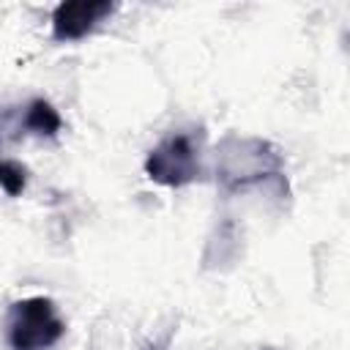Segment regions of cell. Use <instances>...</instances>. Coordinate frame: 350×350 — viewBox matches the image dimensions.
<instances>
[{
    "label": "cell",
    "mask_w": 350,
    "mask_h": 350,
    "mask_svg": "<svg viewBox=\"0 0 350 350\" xmlns=\"http://www.w3.org/2000/svg\"><path fill=\"white\" fill-rule=\"evenodd\" d=\"M145 175L153 183L180 189L202 175V129H178L167 134L145 159Z\"/></svg>",
    "instance_id": "cell-1"
},
{
    "label": "cell",
    "mask_w": 350,
    "mask_h": 350,
    "mask_svg": "<svg viewBox=\"0 0 350 350\" xmlns=\"http://www.w3.org/2000/svg\"><path fill=\"white\" fill-rule=\"evenodd\" d=\"M66 334L57 306L46 295L14 301L5 314V342L11 350H49Z\"/></svg>",
    "instance_id": "cell-2"
},
{
    "label": "cell",
    "mask_w": 350,
    "mask_h": 350,
    "mask_svg": "<svg viewBox=\"0 0 350 350\" xmlns=\"http://www.w3.org/2000/svg\"><path fill=\"white\" fill-rule=\"evenodd\" d=\"M219 178L227 189H241L268 175H279L282 156L271 142L254 137H224L219 148Z\"/></svg>",
    "instance_id": "cell-3"
},
{
    "label": "cell",
    "mask_w": 350,
    "mask_h": 350,
    "mask_svg": "<svg viewBox=\"0 0 350 350\" xmlns=\"http://www.w3.org/2000/svg\"><path fill=\"white\" fill-rule=\"evenodd\" d=\"M118 11V3L109 0H66L52 11V38L55 41H79L90 36L104 19Z\"/></svg>",
    "instance_id": "cell-4"
},
{
    "label": "cell",
    "mask_w": 350,
    "mask_h": 350,
    "mask_svg": "<svg viewBox=\"0 0 350 350\" xmlns=\"http://www.w3.org/2000/svg\"><path fill=\"white\" fill-rule=\"evenodd\" d=\"M25 129L36 137H55L63 129V118L60 112L46 101V98H33L25 109Z\"/></svg>",
    "instance_id": "cell-5"
},
{
    "label": "cell",
    "mask_w": 350,
    "mask_h": 350,
    "mask_svg": "<svg viewBox=\"0 0 350 350\" xmlns=\"http://www.w3.org/2000/svg\"><path fill=\"white\" fill-rule=\"evenodd\" d=\"M0 186H3L5 194L19 197L25 191V186H27V170L19 161L0 159Z\"/></svg>",
    "instance_id": "cell-6"
}]
</instances>
